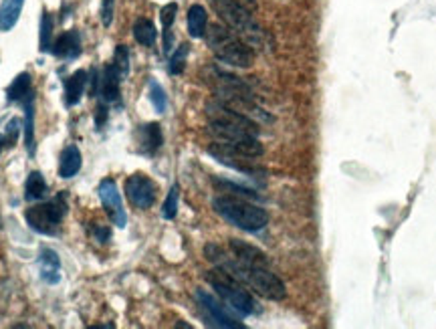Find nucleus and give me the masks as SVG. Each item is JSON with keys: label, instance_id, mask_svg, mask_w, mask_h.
<instances>
[{"label": "nucleus", "instance_id": "nucleus-1", "mask_svg": "<svg viewBox=\"0 0 436 329\" xmlns=\"http://www.w3.org/2000/svg\"><path fill=\"white\" fill-rule=\"evenodd\" d=\"M209 134L228 150L247 158H261L263 144L259 141V125L253 117L245 116L227 103L214 99L206 103Z\"/></svg>", "mask_w": 436, "mask_h": 329}, {"label": "nucleus", "instance_id": "nucleus-2", "mask_svg": "<svg viewBox=\"0 0 436 329\" xmlns=\"http://www.w3.org/2000/svg\"><path fill=\"white\" fill-rule=\"evenodd\" d=\"M206 259L212 261L218 269L230 273L236 277L245 287L253 289L257 295L271 299V301H283L287 297L285 283L271 271L269 263H253V261H241L236 257H228L218 245H206L204 249Z\"/></svg>", "mask_w": 436, "mask_h": 329}, {"label": "nucleus", "instance_id": "nucleus-3", "mask_svg": "<svg viewBox=\"0 0 436 329\" xmlns=\"http://www.w3.org/2000/svg\"><path fill=\"white\" fill-rule=\"evenodd\" d=\"M206 81L212 87V91L216 93V99L227 103L230 107H234L236 112L245 114L248 117H261L265 121H271L273 117L266 116L265 112L257 105L255 95L250 91L247 83L236 75H230L227 71L218 69V67H209L206 71Z\"/></svg>", "mask_w": 436, "mask_h": 329}, {"label": "nucleus", "instance_id": "nucleus-4", "mask_svg": "<svg viewBox=\"0 0 436 329\" xmlns=\"http://www.w3.org/2000/svg\"><path fill=\"white\" fill-rule=\"evenodd\" d=\"M212 10L227 24L230 31H234L243 40H247L250 47H265L266 35L263 26L257 22L253 8V0H209Z\"/></svg>", "mask_w": 436, "mask_h": 329}, {"label": "nucleus", "instance_id": "nucleus-5", "mask_svg": "<svg viewBox=\"0 0 436 329\" xmlns=\"http://www.w3.org/2000/svg\"><path fill=\"white\" fill-rule=\"evenodd\" d=\"M212 208L232 227L247 231V233H259L269 224V213L265 208L248 202L243 196L220 194L212 200Z\"/></svg>", "mask_w": 436, "mask_h": 329}, {"label": "nucleus", "instance_id": "nucleus-6", "mask_svg": "<svg viewBox=\"0 0 436 329\" xmlns=\"http://www.w3.org/2000/svg\"><path fill=\"white\" fill-rule=\"evenodd\" d=\"M206 45L212 51V55L220 63L239 67V69H248L255 61L253 47L247 40H243L234 31H230L227 24H210L206 29Z\"/></svg>", "mask_w": 436, "mask_h": 329}, {"label": "nucleus", "instance_id": "nucleus-7", "mask_svg": "<svg viewBox=\"0 0 436 329\" xmlns=\"http://www.w3.org/2000/svg\"><path fill=\"white\" fill-rule=\"evenodd\" d=\"M206 281H209L210 287L214 289V293L223 299V303H227L228 307L232 311H236L239 315L248 317V315H255V313L261 311L259 303L255 301V297L230 273L223 271V269L209 271L206 273Z\"/></svg>", "mask_w": 436, "mask_h": 329}, {"label": "nucleus", "instance_id": "nucleus-8", "mask_svg": "<svg viewBox=\"0 0 436 329\" xmlns=\"http://www.w3.org/2000/svg\"><path fill=\"white\" fill-rule=\"evenodd\" d=\"M67 211H69L67 192H59L57 196L45 202L40 200L35 206H29L24 211V220L35 233L45 234V236H57Z\"/></svg>", "mask_w": 436, "mask_h": 329}, {"label": "nucleus", "instance_id": "nucleus-9", "mask_svg": "<svg viewBox=\"0 0 436 329\" xmlns=\"http://www.w3.org/2000/svg\"><path fill=\"white\" fill-rule=\"evenodd\" d=\"M194 297H196L198 309L202 313L206 326L220 329H245V323H241V321L227 309V303L223 305V301H218L212 293H209V291L204 289H198Z\"/></svg>", "mask_w": 436, "mask_h": 329}, {"label": "nucleus", "instance_id": "nucleus-10", "mask_svg": "<svg viewBox=\"0 0 436 329\" xmlns=\"http://www.w3.org/2000/svg\"><path fill=\"white\" fill-rule=\"evenodd\" d=\"M206 152H209V155H212L218 164H223V166H227V168H232V170H236V172H241V174L250 176V178H263V176H265V170L259 168V166L253 162L255 158H247V155L236 154V152L228 150L227 146H223V144H218V141L210 144L209 148H206Z\"/></svg>", "mask_w": 436, "mask_h": 329}, {"label": "nucleus", "instance_id": "nucleus-11", "mask_svg": "<svg viewBox=\"0 0 436 329\" xmlns=\"http://www.w3.org/2000/svg\"><path fill=\"white\" fill-rule=\"evenodd\" d=\"M97 192H99V200L105 208V213L110 216V220L114 222L117 229H126L128 224V214L123 208V200H121V194L117 190V184H115L114 178H103L97 186Z\"/></svg>", "mask_w": 436, "mask_h": 329}, {"label": "nucleus", "instance_id": "nucleus-12", "mask_svg": "<svg viewBox=\"0 0 436 329\" xmlns=\"http://www.w3.org/2000/svg\"><path fill=\"white\" fill-rule=\"evenodd\" d=\"M156 192H158V186L150 176L137 172V174H132L126 180V196L140 211L152 208L153 202H156Z\"/></svg>", "mask_w": 436, "mask_h": 329}, {"label": "nucleus", "instance_id": "nucleus-13", "mask_svg": "<svg viewBox=\"0 0 436 329\" xmlns=\"http://www.w3.org/2000/svg\"><path fill=\"white\" fill-rule=\"evenodd\" d=\"M164 144V134H162V125L150 121V123H144L135 130V146H137V152L144 155H153Z\"/></svg>", "mask_w": 436, "mask_h": 329}, {"label": "nucleus", "instance_id": "nucleus-14", "mask_svg": "<svg viewBox=\"0 0 436 329\" xmlns=\"http://www.w3.org/2000/svg\"><path fill=\"white\" fill-rule=\"evenodd\" d=\"M121 81L123 77L117 73L114 63H107L101 69V79H99V97L101 101H105L107 105L112 103H121Z\"/></svg>", "mask_w": 436, "mask_h": 329}, {"label": "nucleus", "instance_id": "nucleus-15", "mask_svg": "<svg viewBox=\"0 0 436 329\" xmlns=\"http://www.w3.org/2000/svg\"><path fill=\"white\" fill-rule=\"evenodd\" d=\"M35 91H31L27 97H22L19 105L24 109V146L31 158L37 154V139H35Z\"/></svg>", "mask_w": 436, "mask_h": 329}, {"label": "nucleus", "instance_id": "nucleus-16", "mask_svg": "<svg viewBox=\"0 0 436 329\" xmlns=\"http://www.w3.org/2000/svg\"><path fill=\"white\" fill-rule=\"evenodd\" d=\"M38 275L47 285H57L61 281V259L53 249L38 252Z\"/></svg>", "mask_w": 436, "mask_h": 329}, {"label": "nucleus", "instance_id": "nucleus-17", "mask_svg": "<svg viewBox=\"0 0 436 329\" xmlns=\"http://www.w3.org/2000/svg\"><path fill=\"white\" fill-rule=\"evenodd\" d=\"M59 59L73 61L81 55V35L79 31H67L53 43V51Z\"/></svg>", "mask_w": 436, "mask_h": 329}, {"label": "nucleus", "instance_id": "nucleus-18", "mask_svg": "<svg viewBox=\"0 0 436 329\" xmlns=\"http://www.w3.org/2000/svg\"><path fill=\"white\" fill-rule=\"evenodd\" d=\"M89 83V75L87 71L79 69L75 73H71L69 77L65 79L63 87H65V105L67 107H73L81 101V97L85 93V87Z\"/></svg>", "mask_w": 436, "mask_h": 329}, {"label": "nucleus", "instance_id": "nucleus-19", "mask_svg": "<svg viewBox=\"0 0 436 329\" xmlns=\"http://www.w3.org/2000/svg\"><path fill=\"white\" fill-rule=\"evenodd\" d=\"M83 166V155H81V150L77 146H67L63 152H61V158H59V176L69 180L81 170Z\"/></svg>", "mask_w": 436, "mask_h": 329}, {"label": "nucleus", "instance_id": "nucleus-20", "mask_svg": "<svg viewBox=\"0 0 436 329\" xmlns=\"http://www.w3.org/2000/svg\"><path fill=\"white\" fill-rule=\"evenodd\" d=\"M49 196V184L45 180V176L40 174L38 170H33L31 174L27 176V182H24V200L27 202H40Z\"/></svg>", "mask_w": 436, "mask_h": 329}, {"label": "nucleus", "instance_id": "nucleus-21", "mask_svg": "<svg viewBox=\"0 0 436 329\" xmlns=\"http://www.w3.org/2000/svg\"><path fill=\"white\" fill-rule=\"evenodd\" d=\"M209 29V15L202 4H192L188 8V35L192 39H202Z\"/></svg>", "mask_w": 436, "mask_h": 329}, {"label": "nucleus", "instance_id": "nucleus-22", "mask_svg": "<svg viewBox=\"0 0 436 329\" xmlns=\"http://www.w3.org/2000/svg\"><path fill=\"white\" fill-rule=\"evenodd\" d=\"M24 0H2L0 4V33H8L19 22Z\"/></svg>", "mask_w": 436, "mask_h": 329}, {"label": "nucleus", "instance_id": "nucleus-23", "mask_svg": "<svg viewBox=\"0 0 436 329\" xmlns=\"http://www.w3.org/2000/svg\"><path fill=\"white\" fill-rule=\"evenodd\" d=\"M31 91H35L33 89V77H31V73H19L17 77L13 79V83L6 87V101L8 103H17L19 105V101L22 97H27Z\"/></svg>", "mask_w": 436, "mask_h": 329}, {"label": "nucleus", "instance_id": "nucleus-24", "mask_svg": "<svg viewBox=\"0 0 436 329\" xmlns=\"http://www.w3.org/2000/svg\"><path fill=\"white\" fill-rule=\"evenodd\" d=\"M133 39L137 40L142 47H153L156 39H158V33H156V26L150 19H137L133 22Z\"/></svg>", "mask_w": 436, "mask_h": 329}, {"label": "nucleus", "instance_id": "nucleus-25", "mask_svg": "<svg viewBox=\"0 0 436 329\" xmlns=\"http://www.w3.org/2000/svg\"><path fill=\"white\" fill-rule=\"evenodd\" d=\"M53 15L49 10H43L40 17V37H38V51L51 53L53 51Z\"/></svg>", "mask_w": 436, "mask_h": 329}, {"label": "nucleus", "instance_id": "nucleus-26", "mask_svg": "<svg viewBox=\"0 0 436 329\" xmlns=\"http://www.w3.org/2000/svg\"><path fill=\"white\" fill-rule=\"evenodd\" d=\"M212 182H214V186H216L218 190H223V192H230V194H234V196H243V198H255V200H257V198H261V196L255 192V190L245 188V186H239V184H234V182H228V180L214 178Z\"/></svg>", "mask_w": 436, "mask_h": 329}, {"label": "nucleus", "instance_id": "nucleus-27", "mask_svg": "<svg viewBox=\"0 0 436 329\" xmlns=\"http://www.w3.org/2000/svg\"><path fill=\"white\" fill-rule=\"evenodd\" d=\"M114 67L117 69V73L126 79L130 75V49L126 45H117L114 51Z\"/></svg>", "mask_w": 436, "mask_h": 329}, {"label": "nucleus", "instance_id": "nucleus-28", "mask_svg": "<svg viewBox=\"0 0 436 329\" xmlns=\"http://www.w3.org/2000/svg\"><path fill=\"white\" fill-rule=\"evenodd\" d=\"M188 53H190V45H186V43H182V45L174 51V55L170 57V63H168V71H170L172 75H180V73L184 71Z\"/></svg>", "mask_w": 436, "mask_h": 329}, {"label": "nucleus", "instance_id": "nucleus-29", "mask_svg": "<svg viewBox=\"0 0 436 329\" xmlns=\"http://www.w3.org/2000/svg\"><path fill=\"white\" fill-rule=\"evenodd\" d=\"M150 101H152L153 109L158 112V114H164L166 112V107H168V97H166V91H164V87L158 83V81H150Z\"/></svg>", "mask_w": 436, "mask_h": 329}, {"label": "nucleus", "instance_id": "nucleus-30", "mask_svg": "<svg viewBox=\"0 0 436 329\" xmlns=\"http://www.w3.org/2000/svg\"><path fill=\"white\" fill-rule=\"evenodd\" d=\"M178 196H180V190H178V184H174L170 188V192L166 196L164 204H162V216L166 220H174L176 214H178Z\"/></svg>", "mask_w": 436, "mask_h": 329}, {"label": "nucleus", "instance_id": "nucleus-31", "mask_svg": "<svg viewBox=\"0 0 436 329\" xmlns=\"http://www.w3.org/2000/svg\"><path fill=\"white\" fill-rule=\"evenodd\" d=\"M4 141H6V148H13L17 144V139L20 136V119L19 117H13L8 123H6V130H4Z\"/></svg>", "mask_w": 436, "mask_h": 329}, {"label": "nucleus", "instance_id": "nucleus-32", "mask_svg": "<svg viewBox=\"0 0 436 329\" xmlns=\"http://www.w3.org/2000/svg\"><path fill=\"white\" fill-rule=\"evenodd\" d=\"M176 15H178V4H176V2H168L166 6H162V10H160V20H162L164 31H172V24H174V20H176Z\"/></svg>", "mask_w": 436, "mask_h": 329}, {"label": "nucleus", "instance_id": "nucleus-33", "mask_svg": "<svg viewBox=\"0 0 436 329\" xmlns=\"http://www.w3.org/2000/svg\"><path fill=\"white\" fill-rule=\"evenodd\" d=\"M115 0H101V22L103 26H112L114 22Z\"/></svg>", "mask_w": 436, "mask_h": 329}, {"label": "nucleus", "instance_id": "nucleus-34", "mask_svg": "<svg viewBox=\"0 0 436 329\" xmlns=\"http://www.w3.org/2000/svg\"><path fill=\"white\" fill-rule=\"evenodd\" d=\"M107 117H110L107 103H105V101H99V103H97V109H95V123H97V130H103Z\"/></svg>", "mask_w": 436, "mask_h": 329}, {"label": "nucleus", "instance_id": "nucleus-35", "mask_svg": "<svg viewBox=\"0 0 436 329\" xmlns=\"http://www.w3.org/2000/svg\"><path fill=\"white\" fill-rule=\"evenodd\" d=\"M93 236L99 245H105V243L112 238V229H110V227H101V224H95Z\"/></svg>", "mask_w": 436, "mask_h": 329}, {"label": "nucleus", "instance_id": "nucleus-36", "mask_svg": "<svg viewBox=\"0 0 436 329\" xmlns=\"http://www.w3.org/2000/svg\"><path fill=\"white\" fill-rule=\"evenodd\" d=\"M6 148V141H4V136L0 134V154H2V150Z\"/></svg>", "mask_w": 436, "mask_h": 329}]
</instances>
